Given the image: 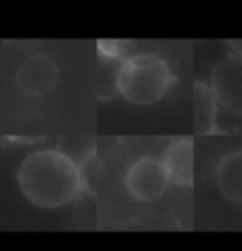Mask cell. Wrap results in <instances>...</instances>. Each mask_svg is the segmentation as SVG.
Segmentation results:
<instances>
[{
  "label": "cell",
  "instance_id": "1",
  "mask_svg": "<svg viewBox=\"0 0 242 251\" xmlns=\"http://www.w3.org/2000/svg\"><path fill=\"white\" fill-rule=\"evenodd\" d=\"M21 195L38 208L55 210L76 199L83 189L81 168L61 150H38L28 153L17 168Z\"/></svg>",
  "mask_w": 242,
  "mask_h": 251
},
{
  "label": "cell",
  "instance_id": "2",
  "mask_svg": "<svg viewBox=\"0 0 242 251\" xmlns=\"http://www.w3.org/2000/svg\"><path fill=\"white\" fill-rule=\"evenodd\" d=\"M176 83V75L163 57L136 53L121 61L115 70V89L131 104L150 106L159 102Z\"/></svg>",
  "mask_w": 242,
  "mask_h": 251
},
{
  "label": "cell",
  "instance_id": "3",
  "mask_svg": "<svg viewBox=\"0 0 242 251\" xmlns=\"http://www.w3.org/2000/svg\"><path fill=\"white\" fill-rule=\"evenodd\" d=\"M123 185L134 201L153 202L165 195L170 179L161 159L140 157L127 168L123 176Z\"/></svg>",
  "mask_w": 242,
  "mask_h": 251
},
{
  "label": "cell",
  "instance_id": "4",
  "mask_svg": "<svg viewBox=\"0 0 242 251\" xmlns=\"http://www.w3.org/2000/svg\"><path fill=\"white\" fill-rule=\"evenodd\" d=\"M59 64L46 53H32L15 68V83L21 93L30 99L50 95L59 81Z\"/></svg>",
  "mask_w": 242,
  "mask_h": 251
},
{
  "label": "cell",
  "instance_id": "5",
  "mask_svg": "<svg viewBox=\"0 0 242 251\" xmlns=\"http://www.w3.org/2000/svg\"><path fill=\"white\" fill-rule=\"evenodd\" d=\"M210 87L219 108L242 117V55H225L212 70Z\"/></svg>",
  "mask_w": 242,
  "mask_h": 251
},
{
  "label": "cell",
  "instance_id": "6",
  "mask_svg": "<svg viewBox=\"0 0 242 251\" xmlns=\"http://www.w3.org/2000/svg\"><path fill=\"white\" fill-rule=\"evenodd\" d=\"M163 164L170 183L178 187H189L195 177V148L191 138H178L168 144L163 153Z\"/></svg>",
  "mask_w": 242,
  "mask_h": 251
},
{
  "label": "cell",
  "instance_id": "7",
  "mask_svg": "<svg viewBox=\"0 0 242 251\" xmlns=\"http://www.w3.org/2000/svg\"><path fill=\"white\" fill-rule=\"evenodd\" d=\"M214 181L227 201L242 206V148L225 153L217 161Z\"/></svg>",
  "mask_w": 242,
  "mask_h": 251
},
{
  "label": "cell",
  "instance_id": "8",
  "mask_svg": "<svg viewBox=\"0 0 242 251\" xmlns=\"http://www.w3.org/2000/svg\"><path fill=\"white\" fill-rule=\"evenodd\" d=\"M217 110L219 104L210 83L195 81L193 91V117L197 134H214L217 130Z\"/></svg>",
  "mask_w": 242,
  "mask_h": 251
},
{
  "label": "cell",
  "instance_id": "9",
  "mask_svg": "<svg viewBox=\"0 0 242 251\" xmlns=\"http://www.w3.org/2000/svg\"><path fill=\"white\" fill-rule=\"evenodd\" d=\"M134 48V42L129 40H99L97 51L108 61H125L131 55V50Z\"/></svg>",
  "mask_w": 242,
  "mask_h": 251
},
{
  "label": "cell",
  "instance_id": "10",
  "mask_svg": "<svg viewBox=\"0 0 242 251\" xmlns=\"http://www.w3.org/2000/svg\"><path fill=\"white\" fill-rule=\"evenodd\" d=\"M227 44H229V48H231V53L242 55V40H229Z\"/></svg>",
  "mask_w": 242,
  "mask_h": 251
}]
</instances>
